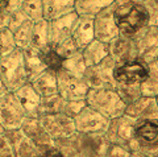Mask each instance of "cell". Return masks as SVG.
Returning <instances> with one entry per match:
<instances>
[{
	"instance_id": "obj_34",
	"label": "cell",
	"mask_w": 158,
	"mask_h": 157,
	"mask_svg": "<svg viewBox=\"0 0 158 157\" xmlns=\"http://www.w3.org/2000/svg\"><path fill=\"white\" fill-rule=\"evenodd\" d=\"M16 48L13 33L7 27L0 28V58L12 53Z\"/></svg>"
},
{
	"instance_id": "obj_23",
	"label": "cell",
	"mask_w": 158,
	"mask_h": 157,
	"mask_svg": "<svg viewBox=\"0 0 158 157\" xmlns=\"http://www.w3.org/2000/svg\"><path fill=\"white\" fill-rule=\"evenodd\" d=\"M82 56L87 67L96 66L104 61L107 57H110V45L94 40L82 50Z\"/></svg>"
},
{
	"instance_id": "obj_9",
	"label": "cell",
	"mask_w": 158,
	"mask_h": 157,
	"mask_svg": "<svg viewBox=\"0 0 158 157\" xmlns=\"http://www.w3.org/2000/svg\"><path fill=\"white\" fill-rule=\"evenodd\" d=\"M57 85L58 94L65 100H85L90 91L83 78L74 77L62 69L57 71Z\"/></svg>"
},
{
	"instance_id": "obj_37",
	"label": "cell",
	"mask_w": 158,
	"mask_h": 157,
	"mask_svg": "<svg viewBox=\"0 0 158 157\" xmlns=\"http://www.w3.org/2000/svg\"><path fill=\"white\" fill-rule=\"evenodd\" d=\"M86 106H87L86 99L85 100H66L65 108H63V114L74 119Z\"/></svg>"
},
{
	"instance_id": "obj_47",
	"label": "cell",
	"mask_w": 158,
	"mask_h": 157,
	"mask_svg": "<svg viewBox=\"0 0 158 157\" xmlns=\"http://www.w3.org/2000/svg\"><path fill=\"white\" fill-rule=\"evenodd\" d=\"M156 100H157V104H158V96H157V98H156Z\"/></svg>"
},
{
	"instance_id": "obj_18",
	"label": "cell",
	"mask_w": 158,
	"mask_h": 157,
	"mask_svg": "<svg viewBox=\"0 0 158 157\" xmlns=\"http://www.w3.org/2000/svg\"><path fill=\"white\" fill-rule=\"evenodd\" d=\"M110 57L116 62V65L138 58L137 48L133 37L118 36L117 40L110 44Z\"/></svg>"
},
{
	"instance_id": "obj_35",
	"label": "cell",
	"mask_w": 158,
	"mask_h": 157,
	"mask_svg": "<svg viewBox=\"0 0 158 157\" xmlns=\"http://www.w3.org/2000/svg\"><path fill=\"white\" fill-rule=\"evenodd\" d=\"M52 48H54V50H56L58 54L63 58V60H66V58L74 56L75 53L81 52L79 50V48L77 46V44L74 42L73 37H69V38H66V40L61 41L59 44H57V45H54Z\"/></svg>"
},
{
	"instance_id": "obj_17",
	"label": "cell",
	"mask_w": 158,
	"mask_h": 157,
	"mask_svg": "<svg viewBox=\"0 0 158 157\" xmlns=\"http://www.w3.org/2000/svg\"><path fill=\"white\" fill-rule=\"evenodd\" d=\"M4 136L7 137L11 145L13 146L16 157H38L42 153L37 148V145L24 135V132L21 129L6 131Z\"/></svg>"
},
{
	"instance_id": "obj_32",
	"label": "cell",
	"mask_w": 158,
	"mask_h": 157,
	"mask_svg": "<svg viewBox=\"0 0 158 157\" xmlns=\"http://www.w3.org/2000/svg\"><path fill=\"white\" fill-rule=\"evenodd\" d=\"M116 92L121 100L125 103V106H129L131 103L136 102L138 98L142 96L141 92V85H123V83H117L116 85Z\"/></svg>"
},
{
	"instance_id": "obj_4",
	"label": "cell",
	"mask_w": 158,
	"mask_h": 157,
	"mask_svg": "<svg viewBox=\"0 0 158 157\" xmlns=\"http://www.w3.org/2000/svg\"><path fill=\"white\" fill-rule=\"evenodd\" d=\"M127 149L133 153L158 157V120H138L135 136Z\"/></svg>"
},
{
	"instance_id": "obj_42",
	"label": "cell",
	"mask_w": 158,
	"mask_h": 157,
	"mask_svg": "<svg viewBox=\"0 0 158 157\" xmlns=\"http://www.w3.org/2000/svg\"><path fill=\"white\" fill-rule=\"evenodd\" d=\"M7 92H9V91L7 90V87L3 82V78H2V75H0V95H4V94H7Z\"/></svg>"
},
{
	"instance_id": "obj_43",
	"label": "cell",
	"mask_w": 158,
	"mask_h": 157,
	"mask_svg": "<svg viewBox=\"0 0 158 157\" xmlns=\"http://www.w3.org/2000/svg\"><path fill=\"white\" fill-rule=\"evenodd\" d=\"M20 3H21V0H11V7H9V9H16V8H19Z\"/></svg>"
},
{
	"instance_id": "obj_12",
	"label": "cell",
	"mask_w": 158,
	"mask_h": 157,
	"mask_svg": "<svg viewBox=\"0 0 158 157\" xmlns=\"http://www.w3.org/2000/svg\"><path fill=\"white\" fill-rule=\"evenodd\" d=\"M136 123V120L131 119L127 115L112 119L104 136L112 145H120L127 148L131 140L133 139V136H135Z\"/></svg>"
},
{
	"instance_id": "obj_31",
	"label": "cell",
	"mask_w": 158,
	"mask_h": 157,
	"mask_svg": "<svg viewBox=\"0 0 158 157\" xmlns=\"http://www.w3.org/2000/svg\"><path fill=\"white\" fill-rule=\"evenodd\" d=\"M62 70L70 73L71 75L78 77V78H83V77H85L87 66L85 63V60H83L82 52H78L74 56L66 58V60H63Z\"/></svg>"
},
{
	"instance_id": "obj_26",
	"label": "cell",
	"mask_w": 158,
	"mask_h": 157,
	"mask_svg": "<svg viewBox=\"0 0 158 157\" xmlns=\"http://www.w3.org/2000/svg\"><path fill=\"white\" fill-rule=\"evenodd\" d=\"M149 65V75L146 81L141 83L142 96L157 98L158 96V61H153Z\"/></svg>"
},
{
	"instance_id": "obj_27",
	"label": "cell",
	"mask_w": 158,
	"mask_h": 157,
	"mask_svg": "<svg viewBox=\"0 0 158 157\" xmlns=\"http://www.w3.org/2000/svg\"><path fill=\"white\" fill-rule=\"evenodd\" d=\"M33 27L34 23L31 20H27L23 25H20L16 31L13 32L16 48L21 50H27L32 46V38H33Z\"/></svg>"
},
{
	"instance_id": "obj_19",
	"label": "cell",
	"mask_w": 158,
	"mask_h": 157,
	"mask_svg": "<svg viewBox=\"0 0 158 157\" xmlns=\"http://www.w3.org/2000/svg\"><path fill=\"white\" fill-rule=\"evenodd\" d=\"M71 37L81 52L88 44H91L95 40V34H94V17L79 16L75 25L73 28Z\"/></svg>"
},
{
	"instance_id": "obj_29",
	"label": "cell",
	"mask_w": 158,
	"mask_h": 157,
	"mask_svg": "<svg viewBox=\"0 0 158 157\" xmlns=\"http://www.w3.org/2000/svg\"><path fill=\"white\" fill-rule=\"evenodd\" d=\"M66 100L59 95L56 94L49 98H42L40 104V116L42 115H54V114H63Z\"/></svg>"
},
{
	"instance_id": "obj_14",
	"label": "cell",
	"mask_w": 158,
	"mask_h": 157,
	"mask_svg": "<svg viewBox=\"0 0 158 157\" xmlns=\"http://www.w3.org/2000/svg\"><path fill=\"white\" fill-rule=\"evenodd\" d=\"M21 129L29 140H32L34 144L37 145V148L44 153L49 149L54 148V140L52 139L49 134L42 127L41 121L38 117H28L24 120L21 125Z\"/></svg>"
},
{
	"instance_id": "obj_38",
	"label": "cell",
	"mask_w": 158,
	"mask_h": 157,
	"mask_svg": "<svg viewBox=\"0 0 158 157\" xmlns=\"http://www.w3.org/2000/svg\"><path fill=\"white\" fill-rule=\"evenodd\" d=\"M0 157H16L13 146L6 136L0 137Z\"/></svg>"
},
{
	"instance_id": "obj_2",
	"label": "cell",
	"mask_w": 158,
	"mask_h": 157,
	"mask_svg": "<svg viewBox=\"0 0 158 157\" xmlns=\"http://www.w3.org/2000/svg\"><path fill=\"white\" fill-rule=\"evenodd\" d=\"M0 75L9 92L17 91L29 83L24 50L15 49L12 53L0 58Z\"/></svg>"
},
{
	"instance_id": "obj_11",
	"label": "cell",
	"mask_w": 158,
	"mask_h": 157,
	"mask_svg": "<svg viewBox=\"0 0 158 157\" xmlns=\"http://www.w3.org/2000/svg\"><path fill=\"white\" fill-rule=\"evenodd\" d=\"M138 58L146 63L158 58V27L148 25L133 36Z\"/></svg>"
},
{
	"instance_id": "obj_21",
	"label": "cell",
	"mask_w": 158,
	"mask_h": 157,
	"mask_svg": "<svg viewBox=\"0 0 158 157\" xmlns=\"http://www.w3.org/2000/svg\"><path fill=\"white\" fill-rule=\"evenodd\" d=\"M42 7L44 19L52 21L75 12V0H42Z\"/></svg>"
},
{
	"instance_id": "obj_46",
	"label": "cell",
	"mask_w": 158,
	"mask_h": 157,
	"mask_svg": "<svg viewBox=\"0 0 158 157\" xmlns=\"http://www.w3.org/2000/svg\"><path fill=\"white\" fill-rule=\"evenodd\" d=\"M124 2H135V3H145L148 0H124Z\"/></svg>"
},
{
	"instance_id": "obj_30",
	"label": "cell",
	"mask_w": 158,
	"mask_h": 157,
	"mask_svg": "<svg viewBox=\"0 0 158 157\" xmlns=\"http://www.w3.org/2000/svg\"><path fill=\"white\" fill-rule=\"evenodd\" d=\"M46 46H49V21L41 20L38 23H34L31 48H34L37 50H42Z\"/></svg>"
},
{
	"instance_id": "obj_24",
	"label": "cell",
	"mask_w": 158,
	"mask_h": 157,
	"mask_svg": "<svg viewBox=\"0 0 158 157\" xmlns=\"http://www.w3.org/2000/svg\"><path fill=\"white\" fill-rule=\"evenodd\" d=\"M24 58H25V67L28 73V79L31 83L34 78H37L40 74H42L45 70H48L46 65L42 61L41 53L34 48H29L24 50Z\"/></svg>"
},
{
	"instance_id": "obj_7",
	"label": "cell",
	"mask_w": 158,
	"mask_h": 157,
	"mask_svg": "<svg viewBox=\"0 0 158 157\" xmlns=\"http://www.w3.org/2000/svg\"><path fill=\"white\" fill-rule=\"evenodd\" d=\"M148 75H149V65L140 58L117 63L113 70L115 81L123 85H141L146 81Z\"/></svg>"
},
{
	"instance_id": "obj_1",
	"label": "cell",
	"mask_w": 158,
	"mask_h": 157,
	"mask_svg": "<svg viewBox=\"0 0 158 157\" xmlns=\"http://www.w3.org/2000/svg\"><path fill=\"white\" fill-rule=\"evenodd\" d=\"M113 20L120 36L133 37L149 25V13L142 3L116 0L113 4Z\"/></svg>"
},
{
	"instance_id": "obj_20",
	"label": "cell",
	"mask_w": 158,
	"mask_h": 157,
	"mask_svg": "<svg viewBox=\"0 0 158 157\" xmlns=\"http://www.w3.org/2000/svg\"><path fill=\"white\" fill-rule=\"evenodd\" d=\"M16 95L20 104L23 106L24 111L27 112L28 117H40V104H41V96L33 89L31 83H27L21 89L13 92Z\"/></svg>"
},
{
	"instance_id": "obj_44",
	"label": "cell",
	"mask_w": 158,
	"mask_h": 157,
	"mask_svg": "<svg viewBox=\"0 0 158 157\" xmlns=\"http://www.w3.org/2000/svg\"><path fill=\"white\" fill-rule=\"evenodd\" d=\"M131 157H149V156H145V155H141V153H133V152H131Z\"/></svg>"
},
{
	"instance_id": "obj_8",
	"label": "cell",
	"mask_w": 158,
	"mask_h": 157,
	"mask_svg": "<svg viewBox=\"0 0 158 157\" xmlns=\"http://www.w3.org/2000/svg\"><path fill=\"white\" fill-rule=\"evenodd\" d=\"M110 121L111 120H108L107 117L88 106H86L74 117L77 132L82 135H106L110 127Z\"/></svg>"
},
{
	"instance_id": "obj_22",
	"label": "cell",
	"mask_w": 158,
	"mask_h": 157,
	"mask_svg": "<svg viewBox=\"0 0 158 157\" xmlns=\"http://www.w3.org/2000/svg\"><path fill=\"white\" fill-rule=\"evenodd\" d=\"M33 89L36 90L37 94L42 98H49L58 94V85H57V71H53L48 69L40 74L37 78L31 82Z\"/></svg>"
},
{
	"instance_id": "obj_15",
	"label": "cell",
	"mask_w": 158,
	"mask_h": 157,
	"mask_svg": "<svg viewBox=\"0 0 158 157\" xmlns=\"http://www.w3.org/2000/svg\"><path fill=\"white\" fill-rule=\"evenodd\" d=\"M125 115L133 120H158V104L156 98L141 96L127 106Z\"/></svg>"
},
{
	"instance_id": "obj_16",
	"label": "cell",
	"mask_w": 158,
	"mask_h": 157,
	"mask_svg": "<svg viewBox=\"0 0 158 157\" xmlns=\"http://www.w3.org/2000/svg\"><path fill=\"white\" fill-rule=\"evenodd\" d=\"M78 17V13L73 12L70 15L57 19V20L49 21V45L54 46L61 41L71 37L73 28L75 25Z\"/></svg>"
},
{
	"instance_id": "obj_5",
	"label": "cell",
	"mask_w": 158,
	"mask_h": 157,
	"mask_svg": "<svg viewBox=\"0 0 158 157\" xmlns=\"http://www.w3.org/2000/svg\"><path fill=\"white\" fill-rule=\"evenodd\" d=\"M27 119V112L13 92L0 95V124L6 131L20 129Z\"/></svg>"
},
{
	"instance_id": "obj_39",
	"label": "cell",
	"mask_w": 158,
	"mask_h": 157,
	"mask_svg": "<svg viewBox=\"0 0 158 157\" xmlns=\"http://www.w3.org/2000/svg\"><path fill=\"white\" fill-rule=\"evenodd\" d=\"M11 0H0V28L7 27Z\"/></svg>"
},
{
	"instance_id": "obj_36",
	"label": "cell",
	"mask_w": 158,
	"mask_h": 157,
	"mask_svg": "<svg viewBox=\"0 0 158 157\" xmlns=\"http://www.w3.org/2000/svg\"><path fill=\"white\" fill-rule=\"evenodd\" d=\"M27 20H28V19L25 17V15L20 11L19 8H16V9H9L7 28L13 33L20 25H23V24L25 23Z\"/></svg>"
},
{
	"instance_id": "obj_13",
	"label": "cell",
	"mask_w": 158,
	"mask_h": 157,
	"mask_svg": "<svg viewBox=\"0 0 158 157\" xmlns=\"http://www.w3.org/2000/svg\"><path fill=\"white\" fill-rule=\"evenodd\" d=\"M113 4L110 8L104 9L103 12H100L94 17V34H95V40L108 44V45L112 44L115 40H117L118 36H120L118 28L116 27V23L113 20Z\"/></svg>"
},
{
	"instance_id": "obj_10",
	"label": "cell",
	"mask_w": 158,
	"mask_h": 157,
	"mask_svg": "<svg viewBox=\"0 0 158 157\" xmlns=\"http://www.w3.org/2000/svg\"><path fill=\"white\" fill-rule=\"evenodd\" d=\"M42 127L49 134L54 141L71 137L77 134L75 123L73 117H69L65 114H54V115H42L38 117Z\"/></svg>"
},
{
	"instance_id": "obj_45",
	"label": "cell",
	"mask_w": 158,
	"mask_h": 157,
	"mask_svg": "<svg viewBox=\"0 0 158 157\" xmlns=\"http://www.w3.org/2000/svg\"><path fill=\"white\" fill-rule=\"evenodd\" d=\"M4 134H6V129H4V127L0 124V137L2 136H4Z\"/></svg>"
},
{
	"instance_id": "obj_28",
	"label": "cell",
	"mask_w": 158,
	"mask_h": 157,
	"mask_svg": "<svg viewBox=\"0 0 158 157\" xmlns=\"http://www.w3.org/2000/svg\"><path fill=\"white\" fill-rule=\"evenodd\" d=\"M19 9L25 15V17L28 20H31L33 23L45 20V19H44L42 0H21Z\"/></svg>"
},
{
	"instance_id": "obj_6",
	"label": "cell",
	"mask_w": 158,
	"mask_h": 157,
	"mask_svg": "<svg viewBox=\"0 0 158 157\" xmlns=\"http://www.w3.org/2000/svg\"><path fill=\"white\" fill-rule=\"evenodd\" d=\"M116 62L111 57H107L104 61L96 66L87 67L83 79L91 89H116L117 82L113 77V70Z\"/></svg>"
},
{
	"instance_id": "obj_41",
	"label": "cell",
	"mask_w": 158,
	"mask_h": 157,
	"mask_svg": "<svg viewBox=\"0 0 158 157\" xmlns=\"http://www.w3.org/2000/svg\"><path fill=\"white\" fill-rule=\"evenodd\" d=\"M38 157H63V155L58 149L53 148V149H49L46 152H44V153H41Z\"/></svg>"
},
{
	"instance_id": "obj_48",
	"label": "cell",
	"mask_w": 158,
	"mask_h": 157,
	"mask_svg": "<svg viewBox=\"0 0 158 157\" xmlns=\"http://www.w3.org/2000/svg\"><path fill=\"white\" fill-rule=\"evenodd\" d=\"M157 61H158V58H157Z\"/></svg>"
},
{
	"instance_id": "obj_3",
	"label": "cell",
	"mask_w": 158,
	"mask_h": 157,
	"mask_svg": "<svg viewBox=\"0 0 158 157\" xmlns=\"http://www.w3.org/2000/svg\"><path fill=\"white\" fill-rule=\"evenodd\" d=\"M87 106L108 120L125 115L127 106L115 89H91L86 98Z\"/></svg>"
},
{
	"instance_id": "obj_25",
	"label": "cell",
	"mask_w": 158,
	"mask_h": 157,
	"mask_svg": "<svg viewBox=\"0 0 158 157\" xmlns=\"http://www.w3.org/2000/svg\"><path fill=\"white\" fill-rule=\"evenodd\" d=\"M115 2L116 0H75V12L78 16L95 17Z\"/></svg>"
},
{
	"instance_id": "obj_33",
	"label": "cell",
	"mask_w": 158,
	"mask_h": 157,
	"mask_svg": "<svg viewBox=\"0 0 158 157\" xmlns=\"http://www.w3.org/2000/svg\"><path fill=\"white\" fill-rule=\"evenodd\" d=\"M40 53H41L42 61L46 65L48 69H50V70H53V71H59L62 69L63 58L54 50V48H52L50 45H49L45 49L40 50Z\"/></svg>"
},
{
	"instance_id": "obj_40",
	"label": "cell",
	"mask_w": 158,
	"mask_h": 157,
	"mask_svg": "<svg viewBox=\"0 0 158 157\" xmlns=\"http://www.w3.org/2000/svg\"><path fill=\"white\" fill-rule=\"evenodd\" d=\"M106 157H131V152L124 146L120 145H112L108 149Z\"/></svg>"
}]
</instances>
